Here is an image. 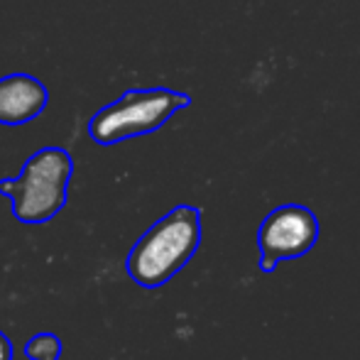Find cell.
Wrapping results in <instances>:
<instances>
[{"instance_id": "6da1fadb", "label": "cell", "mask_w": 360, "mask_h": 360, "mask_svg": "<svg viewBox=\"0 0 360 360\" xmlns=\"http://www.w3.org/2000/svg\"><path fill=\"white\" fill-rule=\"evenodd\" d=\"M201 245V211L176 206L162 216L133 245L125 262L130 280L145 289H157L172 280Z\"/></svg>"}, {"instance_id": "7a4b0ae2", "label": "cell", "mask_w": 360, "mask_h": 360, "mask_svg": "<svg viewBox=\"0 0 360 360\" xmlns=\"http://www.w3.org/2000/svg\"><path fill=\"white\" fill-rule=\"evenodd\" d=\"M74 162L62 147H44L25 162L15 179L0 181V194L10 196L13 214L20 223L52 221L67 204Z\"/></svg>"}, {"instance_id": "3957f363", "label": "cell", "mask_w": 360, "mask_h": 360, "mask_svg": "<svg viewBox=\"0 0 360 360\" xmlns=\"http://www.w3.org/2000/svg\"><path fill=\"white\" fill-rule=\"evenodd\" d=\"M191 98L169 89H133L91 118L89 135L98 145H115L160 130Z\"/></svg>"}, {"instance_id": "277c9868", "label": "cell", "mask_w": 360, "mask_h": 360, "mask_svg": "<svg viewBox=\"0 0 360 360\" xmlns=\"http://www.w3.org/2000/svg\"><path fill=\"white\" fill-rule=\"evenodd\" d=\"M319 218L302 204H285L265 216L257 231L260 270L270 275L280 260L302 257L316 245Z\"/></svg>"}, {"instance_id": "5b68a950", "label": "cell", "mask_w": 360, "mask_h": 360, "mask_svg": "<svg viewBox=\"0 0 360 360\" xmlns=\"http://www.w3.org/2000/svg\"><path fill=\"white\" fill-rule=\"evenodd\" d=\"M49 94L34 76L10 74L0 79V125H22L47 108Z\"/></svg>"}, {"instance_id": "8992f818", "label": "cell", "mask_w": 360, "mask_h": 360, "mask_svg": "<svg viewBox=\"0 0 360 360\" xmlns=\"http://www.w3.org/2000/svg\"><path fill=\"white\" fill-rule=\"evenodd\" d=\"M22 356L27 360H59L62 358V341L54 333H37L25 343Z\"/></svg>"}, {"instance_id": "52a82bcc", "label": "cell", "mask_w": 360, "mask_h": 360, "mask_svg": "<svg viewBox=\"0 0 360 360\" xmlns=\"http://www.w3.org/2000/svg\"><path fill=\"white\" fill-rule=\"evenodd\" d=\"M13 356H15L13 343H10V338L0 331V360H13Z\"/></svg>"}]
</instances>
